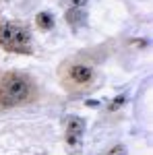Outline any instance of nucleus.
Wrapping results in <instances>:
<instances>
[{
    "mask_svg": "<svg viewBox=\"0 0 153 155\" xmlns=\"http://www.w3.org/2000/svg\"><path fill=\"white\" fill-rule=\"evenodd\" d=\"M71 79L79 85H85L93 79V71L89 66H85V64H75L71 68Z\"/></svg>",
    "mask_w": 153,
    "mask_h": 155,
    "instance_id": "20e7f679",
    "label": "nucleus"
},
{
    "mask_svg": "<svg viewBox=\"0 0 153 155\" xmlns=\"http://www.w3.org/2000/svg\"><path fill=\"white\" fill-rule=\"evenodd\" d=\"M66 21L72 27H83V25H87V12L83 8H71L66 12Z\"/></svg>",
    "mask_w": 153,
    "mask_h": 155,
    "instance_id": "39448f33",
    "label": "nucleus"
},
{
    "mask_svg": "<svg viewBox=\"0 0 153 155\" xmlns=\"http://www.w3.org/2000/svg\"><path fill=\"white\" fill-rule=\"evenodd\" d=\"M87 4V0H71V6L72 8H83Z\"/></svg>",
    "mask_w": 153,
    "mask_h": 155,
    "instance_id": "0eeeda50",
    "label": "nucleus"
},
{
    "mask_svg": "<svg viewBox=\"0 0 153 155\" xmlns=\"http://www.w3.org/2000/svg\"><path fill=\"white\" fill-rule=\"evenodd\" d=\"M110 155H126V153H124V147H114Z\"/></svg>",
    "mask_w": 153,
    "mask_h": 155,
    "instance_id": "6e6552de",
    "label": "nucleus"
},
{
    "mask_svg": "<svg viewBox=\"0 0 153 155\" xmlns=\"http://www.w3.org/2000/svg\"><path fill=\"white\" fill-rule=\"evenodd\" d=\"M31 91H33V87H31L27 77L8 74L6 79L0 81V106H4V107L19 106L31 95Z\"/></svg>",
    "mask_w": 153,
    "mask_h": 155,
    "instance_id": "f257e3e1",
    "label": "nucleus"
},
{
    "mask_svg": "<svg viewBox=\"0 0 153 155\" xmlns=\"http://www.w3.org/2000/svg\"><path fill=\"white\" fill-rule=\"evenodd\" d=\"M37 25L44 27V29H52L54 27V17L50 12H39L37 15Z\"/></svg>",
    "mask_w": 153,
    "mask_h": 155,
    "instance_id": "423d86ee",
    "label": "nucleus"
},
{
    "mask_svg": "<svg viewBox=\"0 0 153 155\" xmlns=\"http://www.w3.org/2000/svg\"><path fill=\"white\" fill-rule=\"evenodd\" d=\"M0 44L6 50L23 52V50H27V44H29V31L23 25H2L0 27Z\"/></svg>",
    "mask_w": 153,
    "mask_h": 155,
    "instance_id": "f03ea898",
    "label": "nucleus"
},
{
    "mask_svg": "<svg viewBox=\"0 0 153 155\" xmlns=\"http://www.w3.org/2000/svg\"><path fill=\"white\" fill-rule=\"evenodd\" d=\"M83 132H85V122L77 116H71L66 122V141L71 145H79Z\"/></svg>",
    "mask_w": 153,
    "mask_h": 155,
    "instance_id": "7ed1b4c3",
    "label": "nucleus"
}]
</instances>
